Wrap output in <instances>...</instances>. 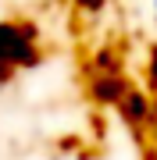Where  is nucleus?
Masks as SVG:
<instances>
[{
    "label": "nucleus",
    "mask_w": 157,
    "mask_h": 160,
    "mask_svg": "<svg viewBox=\"0 0 157 160\" xmlns=\"http://www.w3.org/2000/svg\"><path fill=\"white\" fill-rule=\"evenodd\" d=\"M43 57L39 29L29 22H0V82L14 78L18 71L36 68Z\"/></svg>",
    "instance_id": "obj_1"
},
{
    "label": "nucleus",
    "mask_w": 157,
    "mask_h": 160,
    "mask_svg": "<svg viewBox=\"0 0 157 160\" xmlns=\"http://www.w3.org/2000/svg\"><path fill=\"white\" fill-rule=\"evenodd\" d=\"M114 107H118V114H122V121H125V125H132V128L154 125V92H150V89L128 86L125 96L118 100Z\"/></svg>",
    "instance_id": "obj_2"
},
{
    "label": "nucleus",
    "mask_w": 157,
    "mask_h": 160,
    "mask_svg": "<svg viewBox=\"0 0 157 160\" xmlns=\"http://www.w3.org/2000/svg\"><path fill=\"white\" fill-rule=\"evenodd\" d=\"M125 89H128V82H125L118 71H97L93 82H89L93 100H97V103H111V107H114V103L125 96Z\"/></svg>",
    "instance_id": "obj_3"
},
{
    "label": "nucleus",
    "mask_w": 157,
    "mask_h": 160,
    "mask_svg": "<svg viewBox=\"0 0 157 160\" xmlns=\"http://www.w3.org/2000/svg\"><path fill=\"white\" fill-rule=\"evenodd\" d=\"M75 4H79L86 14H97V11H104V4H107V0H75Z\"/></svg>",
    "instance_id": "obj_4"
},
{
    "label": "nucleus",
    "mask_w": 157,
    "mask_h": 160,
    "mask_svg": "<svg viewBox=\"0 0 157 160\" xmlns=\"http://www.w3.org/2000/svg\"><path fill=\"white\" fill-rule=\"evenodd\" d=\"M154 132H157V96H154Z\"/></svg>",
    "instance_id": "obj_5"
},
{
    "label": "nucleus",
    "mask_w": 157,
    "mask_h": 160,
    "mask_svg": "<svg viewBox=\"0 0 157 160\" xmlns=\"http://www.w3.org/2000/svg\"><path fill=\"white\" fill-rule=\"evenodd\" d=\"M150 11H154V22H157V0H150Z\"/></svg>",
    "instance_id": "obj_6"
},
{
    "label": "nucleus",
    "mask_w": 157,
    "mask_h": 160,
    "mask_svg": "<svg viewBox=\"0 0 157 160\" xmlns=\"http://www.w3.org/2000/svg\"><path fill=\"white\" fill-rule=\"evenodd\" d=\"M154 160H157V153H154Z\"/></svg>",
    "instance_id": "obj_7"
}]
</instances>
